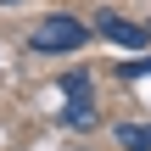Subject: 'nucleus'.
Segmentation results:
<instances>
[{
	"instance_id": "obj_1",
	"label": "nucleus",
	"mask_w": 151,
	"mask_h": 151,
	"mask_svg": "<svg viewBox=\"0 0 151 151\" xmlns=\"http://www.w3.org/2000/svg\"><path fill=\"white\" fill-rule=\"evenodd\" d=\"M90 39V28L78 22V17H39L34 28H28V50H39V56H67V50H78Z\"/></svg>"
},
{
	"instance_id": "obj_2",
	"label": "nucleus",
	"mask_w": 151,
	"mask_h": 151,
	"mask_svg": "<svg viewBox=\"0 0 151 151\" xmlns=\"http://www.w3.org/2000/svg\"><path fill=\"white\" fill-rule=\"evenodd\" d=\"M95 28H101V39H112L118 50H140V45H151L146 28H140V22H129V17H118V11H101V17H95Z\"/></svg>"
},
{
	"instance_id": "obj_3",
	"label": "nucleus",
	"mask_w": 151,
	"mask_h": 151,
	"mask_svg": "<svg viewBox=\"0 0 151 151\" xmlns=\"http://www.w3.org/2000/svg\"><path fill=\"white\" fill-rule=\"evenodd\" d=\"M56 90L67 95V123H78V129H84V123L95 118V106H90V78H84V73H67Z\"/></svg>"
},
{
	"instance_id": "obj_4",
	"label": "nucleus",
	"mask_w": 151,
	"mask_h": 151,
	"mask_svg": "<svg viewBox=\"0 0 151 151\" xmlns=\"http://www.w3.org/2000/svg\"><path fill=\"white\" fill-rule=\"evenodd\" d=\"M118 146L123 151H151V123H118Z\"/></svg>"
},
{
	"instance_id": "obj_5",
	"label": "nucleus",
	"mask_w": 151,
	"mask_h": 151,
	"mask_svg": "<svg viewBox=\"0 0 151 151\" xmlns=\"http://www.w3.org/2000/svg\"><path fill=\"white\" fill-rule=\"evenodd\" d=\"M123 78H151V62H129V67H123Z\"/></svg>"
},
{
	"instance_id": "obj_6",
	"label": "nucleus",
	"mask_w": 151,
	"mask_h": 151,
	"mask_svg": "<svg viewBox=\"0 0 151 151\" xmlns=\"http://www.w3.org/2000/svg\"><path fill=\"white\" fill-rule=\"evenodd\" d=\"M0 6H17V0H0Z\"/></svg>"
}]
</instances>
